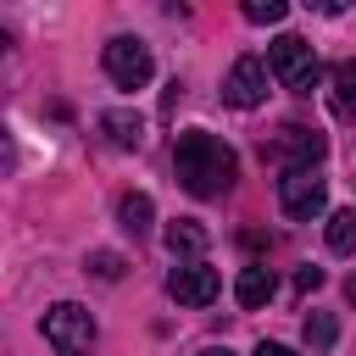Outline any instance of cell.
<instances>
[{
    "instance_id": "1",
    "label": "cell",
    "mask_w": 356,
    "mask_h": 356,
    "mask_svg": "<svg viewBox=\"0 0 356 356\" xmlns=\"http://www.w3.org/2000/svg\"><path fill=\"white\" fill-rule=\"evenodd\" d=\"M172 167H178V184H184L195 200H217V195H228L234 178H239V156H234L217 134H206V128L178 134Z\"/></svg>"
},
{
    "instance_id": "2",
    "label": "cell",
    "mask_w": 356,
    "mask_h": 356,
    "mask_svg": "<svg viewBox=\"0 0 356 356\" xmlns=\"http://www.w3.org/2000/svg\"><path fill=\"white\" fill-rule=\"evenodd\" d=\"M267 67H273V78H278L284 89H295V95H312V89H317V50H312L300 33H278L273 50H267Z\"/></svg>"
},
{
    "instance_id": "3",
    "label": "cell",
    "mask_w": 356,
    "mask_h": 356,
    "mask_svg": "<svg viewBox=\"0 0 356 356\" xmlns=\"http://www.w3.org/2000/svg\"><path fill=\"white\" fill-rule=\"evenodd\" d=\"M44 339L56 345V356H89L95 345V317L78 306V300H61L44 312Z\"/></svg>"
},
{
    "instance_id": "4",
    "label": "cell",
    "mask_w": 356,
    "mask_h": 356,
    "mask_svg": "<svg viewBox=\"0 0 356 356\" xmlns=\"http://www.w3.org/2000/svg\"><path fill=\"white\" fill-rule=\"evenodd\" d=\"M106 78L117 83V89H145L150 83V72H156V61H150V44L145 39H128V33H117V39H106Z\"/></svg>"
},
{
    "instance_id": "5",
    "label": "cell",
    "mask_w": 356,
    "mask_h": 356,
    "mask_svg": "<svg viewBox=\"0 0 356 356\" xmlns=\"http://www.w3.org/2000/svg\"><path fill=\"white\" fill-rule=\"evenodd\" d=\"M323 150H328V139H323L317 128H300V122L278 128V134H273V145H267V156H273V161H284V172H306V167H317V161H323Z\"/></svg>"
},
{
    "instance_id": "6",
    "label": "cell",
    "mask_w": 356,
    "mask_h": 356,
    "mask_svg": "<svg viewBox=\"0 0 356 356\" xmlns=\"http://www.w3.org/2000/svg\"><path fill=\"white\" fill-rule=\"evenodd\" d=\"M222 100H228L234 111H256V106L267 100V61H261V56H239V61L228 67V78H222Z\"/></svg>"
},
{
    "instance_id": "7",
    "label": "cell",
    "mask_w": 356,
    "mask_h": 356,
    "mask_svg": "<svg viewBox=\"0 0 356 356\" xmlns=\"http://www.w3.org/2000/svg\"><path fill=\"white\" fill-rule=\"evenodd\" d=\"M323 200H328V184L306 167V172H284L278 178V206H284V217H295V222H306V217H317L323 211Z\"/></svg>"
},
{
    "instance_id": "8",
    "label": "cell",
    "mask_w": 356,
    "mask_h": 356,
    "mask_svg": "<svg viewBox=\"0 0 356 356\" xmlns=\"http://www.w3.org/2000/svg\"><path fill=\"white\" fill-rule=\"evenodd\" d=\"M217 289H222V278H217V267H206V261H184V267L167 273V295H172L178 306H211Z\"/></svg>"
},
{
    "instance_id": "9",
    "label": "cell",
    "mask_w": 356,
    "mask_h": 356,
    "mask_svg": "<svg viewBox=\"0 0 356 356\" xmlns=\"http://www.w3.org/2000/svg\"><path fill=\"white\" fill-rule=\"evenodd\" d=\"M328 106L339 122H356V61H339L328 72Z\"/></svg>"
},
{
    "instance_id": "10",
    "label": "cell",
    "mask_w": 356,
    "mask_h": 356,
    "mask_svg": "<svg viewBox=\"0 0 356 356\" xmlns=\"http://www.w3.org/2000/svg\"><path fill=\"white\" fill-rule=\"evenodd\" d=\"M100 134H106L117 150H139V145H145V122H139V111H100Z\"/></svg>"
},
{
    "instance_id": "11",
    "label": "cell",
    "mask_w": 356,
    "mask_h": 356,
    "mask_svg": "<svg viewBox=\"0 0 356 356\" xmlns=\"http://www.w3.org/2000/svg\"><path fill=\"white\" fill-rule=\"evenodd\" d=\"M161 239H167V250H172V256H200V250L211 245V234H206L195 217H178V222H167V234H161Z\"/></svg>"
},
{
    "instance_id": "12",
    "label": "cell",
    "mask_w": 356,
    "mask_h": 356,
    "mask_svg": "<svg viewBox=\"0 0 356 356\" xmlns=\"http://www.w3.org/2000/svg\"><path fill=\"white\" fill-rule=\"evenodd\" d=\"M273 289H278V284H273V273H267V267H245V273H239V284H234V300H239V306H267V300H273Z\"/></svg>"
},
{
    "instance_id": "13",
    "label": "cell",
    "mask_w": 356,
    "mask_h": 356,
    "mask_svg": "<svg viewBox=\"0 0 356 356\" xmlns=\"http://www.w3.org/2000/svg\"><path fill=\"white\" fill-rule=\"evenodd\" d=\"M117 222H122L134 239H139V234H150V195H139V189H134V195H122V200H117Z\"/></svg>"
},
{
    "instance_id": "14",
    "label": "cell",
    "mask_w": 356,
    "mask_h": 356,
    "mask_svg": "<svg viewBox=\"0 0 356 356\" xmlns=\"http://www.w3.org/2000/svg\"><path fill=\"white\" fill-rule=\"evenodd\" d=\"M328 250L334 256H356V211H334L328 217Z\"/></svg>"
},
{
    "instance_id": "15",
    "label": "cell",
    "mask_w": 356,
    "mask_h": 356,
    "mask_svg": "<svg viewBox=\"0 0 356 356\" xmlns=\"http://www.w3.org/2000/svg\"><path fill=\"white\" fill-rule=\"evenodd\" d=\"M300 334H306V345H312V350H328V345H334V334H339V323H334L328 312H312V317L300 323Z\"/></svg>"
},
{
    "instance_id": "16",
    "label": "cell",
    "mask_w": 356,
    "mask_h": 356,
    "mask_svg": "<svg viewBox=\"0 0 356 356\" xmlns=\"http://www.w3.org/2000/svg\"><path fill=\"white\" fill-rule=\"evenodd\" d=\"M289 6L284 0H245V22H284Z\"/></svg>"
},
{
    "instance_id": "17",
    "label": "cell",
    "mask_w": 356,
    "mask_h": 356,
    "mask_svg": "<svg viewBox=\"0 0 356 356\" xmlns=\"http://www.w3.org/2000/svg\"><path fill=\"white\" fill-rule=\"evenodd\" d=\"M89 273H95V278H122V256H117V250H95V256H89Z\"/></svg>"
},
{
    "instance_id": "18",
    "label": "cell",
    "mask_w": 356,
    "mask_h": 356,
    "mask_svg": "<svg viewBox=\"0 0 356 356\" xmlns=\"http://www.w3.org/2000/svg\"><path fill=\"white\" fill-rule=\"evenodd\" d=\"M317 284H323V267H300L295 273V289H317Z\"/></svg>"
},
{
    "instance_id": "19",
    "label": "cell",
    "mask_w": 356,
    "mask_h": 356,
    "mask_svg": "<svg viewBox=\"0 0 356 356\" xmlns=\"http://www.w3.org/2000/svg\"><path fill=\"white\" fill-rule=\"evenodd\" d=\"M256 356H295V350H289V345H273V339H261V345H256Z\"/></svg>"
},
{
    "instance_id": "20",
    "label": "cell",
    "mask_w": 356,
    "mask_h": 356,
    "mask_svg": "<svg viewBox=\"0 0 356 356\" xmlns=\"http://www.w3.org/2000/svg\"><path fill=\"white\" fill-rule=\"evenodd\" d=\"M345 300H350V306H356V273H350V278H345Z\"/></svg>"
},
{
    "instance_id": "21",
    "label": "cell",
    "mask_w": 356,
    "mask_h": 356,
    "mask_svg": "<svg viewBox=\"0 0 356 356\" xmlns=\"http://www.w3.org/2000/svg\"><path fill=\"white\" fill-rule=\"evenodd\" d=\"M200 356H234V350H228V345H206Z\"/></svg>"
}]
</instances>
